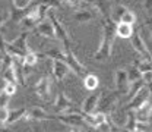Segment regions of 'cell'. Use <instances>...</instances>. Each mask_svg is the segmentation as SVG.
I'll list each match as a JSON object with an SVG mask.
<instances>
[{
  "mask_svg": "<svg viewBox=\"0 0 152 132\" xmlns=\"http://www.w3.org/2000/svg\"><path fill=\"white\" fill-rule=\"evenodd\" d=\"M101 28H102V38L92 57L96 62H105L111 57L115 40V22L111 19V16L101 19Z\"/></svg>",
  "mask_w": 152,
  "mask_h": 132,
  "instance_id": "6da1fadb",
  "label": "cell"
},
{
  "mask_svg": "<svg viewBox=\"0 0 152 132\" xmlns=\"http://www.w3.org/2000/svg\"><path fill=\"white\" fill-rule=\"evenodd\" d=\"M120 101V93L118 91H110V90H104L99 98H98V104H96V109L95 112H99V113H105L108 114L114 107L118 104Z\"/></svg>",
  "mask_w": 152,
  "mask_h": 132,
  "instance_id": "7a4b0ae2",
  "label": "cell"
},
{
  "mask_svg": "<svg viewBox=\"0 0 152 132\" xmlns=\"http://www.w3.org/2000/svg\"><path fill=\"white\" fill-rule=\"evenodd\" d=\"M47 19L51 22V25H53V28H54V34H56L57 40H60V41L63 43L64 47L72 46V41H70V37H69V32H67V29L63 27L61 21L57 18V15L54 13V9H53V7L48 9V12H47Z\"/></svg>",
  "mask_w": 152,
  "mask_h": 132,
  "instance_id": "3957f363",
  "label": "cell"
},
{
  "mask_svg": "<svg viewBox=\"0 0 152 132\" xmlns=\"http://www.w3.org/2000/svg\"><path fill=\"white\" fill-rule=\"evenodd\" d=\"M63 52H64V59H63V62L69 66V69L75 74L76 76H79V78H83V76L88 74V71H86V68L77 60V57L73 55V52H72V46H67V47H64L63 49Z\"/></svg>",
  "mask_w": 152,
  "mask_h": 132,
  "instance_id": "277c9868",
  "label": "cell"
},
{
  "mask_svg": "<svg viewBox=\"0 0 152 132\" xmlns=\"http://www.w3.org/2000/svg\"><path fill=\"white\" fill-rule=\"evenodd\" d=\"M54 119L70 126V128H83L86 126L85 119H83V113H61V114H54Z\"/></svg>",
  "mask_w": 152,
  "mask_h": 132,
  "instance_id": "5b68a950",
  "label": "cell"
},
{
  "mask_svg": "<svg viewBox=\"0 0 152 132\" xmlns=\"http://www.w3.org/2000/svg\"><path fill=\"white\" fill-rule=\"evenodd\" d=\"M130 43H132V47L133 50L136 52V53H139L140 56L143 57V59H148V60H151L152 57V52L146 47V43L143 41V38L140 35V32L139 31H133L132 37H130Z\"/></svg>",
  "mask_w": 152,
  "mask_h": 132,
  "instance_id": "8992f818",
  "label": "cell"
},
{
  "mask_svg": "<svg viewBox=\"0 0 152 132\" xmlns=\"http://www.w3.org/2000/svg\"><path fill=\"white\" fill-rule=\"evenodd\" d=\"M34 91L42 101H50L51 100V82L48 76H42L34 87Z\"/></svg>",
  "mask_w": 152,
  "mask_h": 132,
  "instance_id": "52a82bcc",
  "label": "cell"
},
{
  "mask_svg": "<svg viewBox=\"0 0 152 132\" xmlns=\"http://www.w3.org/2000/svg\"><path fill=\"white\" fill-rule=\"evenodd\" d=\"M54 112L56 114L61 113H79L77 110H73V103L64 95V93H58L54 103Z\"/></svg>",
  "mask_w": 152,
  "mask_h": 132,
  "instance_id": "ba28073f",
  "label": "cell"
},
{
  "mask_svg": "<svg viewBox=\"0 0 152 132\" xmlns=\"http://www.w3.org/2000/svg\"><path fill=\"white\" fill-rule=\"evenodd\" d=\"M69 66L63 62V60H58V59H51V75L56 79L57 82L63 81L67 74H69Z\"/></svg>",
  "mask_w": 152,
  "mask_h": 132,
  "instance_id": "9c48e42d",
  "label": "cell"
},
{
  "mask_svg": "<svg viewBox=\"0 0 152 132\" xmlns=\"http://www.w3.org/2000/svg\"><path fill=\"white\" fill-rule=\"evenodd\" d=\"M133 112H134V116H136L137 122H149L152 116V95H149V98L142 106L134 109Z\"/></svg>",
  "mask_w": 152,
  "mask_h": 132,
  "instance_id": "30bf717a",
  "label": "cell"
},
{
  "mask_svg": "<svg viewBox=\"0 0 152 132\" xmlns=\"http://www.w3.org/2000/svg\"><path fill=\"white\" fill-rule=\"evenodd\" d=\"M149 95L151 94H149V91H148V88H146V85H145L137 94H134L132 98L129 100V103L124 106V110L127 112V110H134V109H137L139 106H142V104L149 98Z\"/></svg>",
  "mask_w": 152,
  "mask_h": 132,
  "instance_id": "8fae6325",
  "label": "cell"
},
{
  "mask_svg": "<svg viewBox=\"0 0 152 132\" xmlns=\"http://www.w3.org/2000/svg\"><path fill=\"white\" fill-rule=\"evenodd\" d=\"M114 81H115V91H118L120 94H127V90H129L130 82H129L126 69H117L115 71V76H114Z\"/></svg>",
  "mask_w": 152,
  "mask_h": 132,
  "instance_id": "7c38bea8",
  "label": "cell"
},
{
  "mask_svg": "<svg viewBox=\"0 0 152 132\" xmlns=\"http://www.w3.org/2000/svg\"><path fill=\"white\" fill-rule=\"evenodd\" d=\"M31 32H35V34L41 35V37L50 38V40H57L56 34H54V28H53V25H51V22H50L48 19L41 21Z\"/></svg>",
  "mask_w": 152,
  "mask_h": 132,
  "instance_id": "4fadbf2b",
  "label": "cell"
},
{
  "mask_svg": "<svg viewBox=\"0 0 152 132\" xmlns=\"http://www.w3.org/2000/svg\"><path fill=\"white\" fill-rule=\"evenodd\" d=\"M25 120H51L54 119V114L47 113L41 107H32L31 110H26V114L23 116Z\"/></svg>",
  "mask_w": 152,
  "mask_h": 132,
  "instance_id": "5bb4252c",
  "label": "cell"
},
{
  "mask_svg": "<svg viewBox=\"0 0 152 132\" xmlns=\"http://www.w3.org/2000/svg\"><path fill=\"white\" fill-rule=\"evenodd\" d=\"M83 119L86 126L89 128H96L99 123L107 120V114L105 113H99V112H94V113H83Z\"/></svg>",
  "mask_w": 152,
  "mask_h": 132,
  "instance_id": "9a60e30c",
  "label": "cell"
},
{
  "mask_svg": "<svg viewBox=\"0 0 152 132\" xmlns=\"http://www.w3.org/2000/svg\"><path fill=\"white\" fill-rule=\"evenodd\" d=\"M95 18V12L92 9H77L75 13H73V16L72 19L75 21L76 24H86V22H89V21H92Z\"/></svg>",
  "mask_w": 152,
  "mask_h": 132,
  "instance_id": "2e32d148",
  "label": "cell"
},
{
  "mask_svg": "<svg viewBox=\"0 0 152 132\" xmlns=\"http://www.w3.org/2000/svg\"><path fill=\"white\" fill-rule=\"evenodd\" d=\"M29 35H31V31H23V32H20L18 37L13 40V41H10V43L26 55V53L31 50V49H29V46H28V37H29Z\"/></svg>",
  "mask_w": 152,
  "mask_h": 132,
  "instance_id": "e0dca14e",
  "label": "cell"
},
{
  "mask_svg": "<svg viewBox=\"0 0 152 132\" xmlns=\"http://www.w3.org/2000/svg\"><path fill=\"white\" fill-rule=\"evenodd\" d=\"M98 98H99V94L88 95V97L83 100V103H82L80 112H82V113H94L95 109H96V104H98Z\"/></svg>",
  "mask_w": 152,
  "mask_h": 132,
  "instance_id": "ac0fdd59",
  "label": "cell"
},
{
  "mask_svg": "<svg viewBox=\"0 0 152 132\" xmlns=\"http://www.w3.org/2000/svg\"><path fill=\"white\" fill-rule=\"evenodd\" d=\"M31 7H32V3H31L28 7H25V9H19V7H16V6L12 3V4H10V10H9V21H10V22H19L20 19L31 10Z\"/></svg>",
  "mask_w": 152,
  "mask_h": 132,
  "instance_id": "d6986e66",
  "label": "cell"
},
{
  "mask_svg": "<svg viewBox=\"0 0 152 132\" xmlns=\"http://www.w3.org/2000/svg\"><path fill=\"white\" fill-rule=\"evenodd\" d=\"M133 25L129 24H123V22H117L115 24V37L120 38H130L133 34Z\"/></svg>",
  "mask_w": 152,
  "mask_h": 132,
  "instance_id": "ffe728a7",
  "label": "cell"
},
{
  "mask_svg": "<svg viewBox=\"0 0 152 132\" xmlns=\"http://www.w3.org/2000/svg\"><path fill=\"white\" fill-rule=\"evenodd\" d=\"M94 7L98 12H101V16H102V18L110 16V15H111V9H113L110 0H96L94 3Z\"/></svg>",
  "mask_w": 152,
  "mask_h": 132,
  "instance_id": "44dd1931",
  "label": "cell"
},
{
  "mask_svg": "<svg viewBox=\"0 0 152 132\" xmlns=\"http://www.w3.org/2000/svg\"><path fill=\"white\" fill-rule=\"evenodd\" d=\"M82 79H83V87L88 91H95L99 87V78L95 74H86Z\"/></svg>",
  "mask_w": 152,
  "mask_h": 132,
  "instance_id": "7402d4cb",
  "label": "cell"
},
{
  "mask_svg": "<svg viewBox=\"0 0 152 132\" xmlns=\"http://www.w3.org/2000/svg\"><path fill=\"white\" fill-rule=\"evenodd\" d=\"M25 114H26V109H25V107H19V109H15V110H9L6 125H13V123H16L18 120L23 119Z\"/></svg>",
  "mask_w": 152,
  "mask_h": 132,
  "instance_id": "603a6c76",
  "label": "cell"
},
{
  "mask_svg": "<svg viewBox=\"0 0 152 132\" xmlns=\"http://www.w3.org/2000/svg\"><path fill=\"white\" fill-rule=\"evenodd\" d=\"M145 87V82L142 81V78L140 79H137V81H134V82H130V85H129V90H127V94H126V97L130 100L134 94H137L142 88Z\"/></svg>",
  "mask_w": 152,
  "mask_h": 132,
  "instance_id": "cb8c5ba5",
  "label": "cell"
},
{
  "mask_svg": "<svg viewBox=\"0 0 152 132\" xmlns=\"http://www.w3.org/2000/svg\"><path fill=\"white\" fill-rule=\"evenodd\" d=\"M136 116H134V112L133 110H127V114H126V122L123 125V128H126L127 131L132 132L134 128H136Z\"/></svg>",
  "mask_w": 152,
  "mask_h": 132,
  "instance_id": "d4e9b609",
  "label": "cell"
},
{
  "mask_svg": "<svg viewBox=\"0 0 152 132\" xmlns=\"http://www.w3.org/2000/svg\"><path fill=\"white\" fill-rule=\"evenodd\" d=\"M127 10V7L126 6H123V4H117V6H114L113 9H111V19H113L114 22L117 24V22H120V19L123 16V13Z\"/></svg>",
  "mask_w": 152,
  "mask_h": 132,
  "instance_id": "484cf974",
  "label": "cell"
},
{
  "mask_svg": "<svg viewBox=\"0 0 152 132\" xmlns=\"http://www.w3.org/2000/svg\"><path fill=\"white\" fill-rule=\"evenodd\" d=\"M126 72H127V78H129V82H134L137 79L142 78V74L140 71L134 66V65H130L129 68H126Z\"/></svg>",
  "mask_w": 152,
  "mask_h": 132,
  "instance_id": "4316f807",
  "label": "cell"
},
{
  "mask_svg": "<svg viewBox=\"0 0 152 132\" xmlns=\"http://www.w3.org/2000/svg\"><path fill=\"white\" fill-rule=\"evenodd\" d=\"M38 53H35V52H32V50H29L26 55H25V57H23V65H26V66H29V68H32V66H35L38 62Z\"/></svg>",
  "mask_w": 152,
  "mask_h": 132,
  "instance_id": "83f0119b",
  "label": "cell"
},
{
  "mask_svg": "<svg viewBox=\"0 0 152 132\" xmlns=\"http://www.w3.org/2000/svg\"><path fill=\"white\" fill-rule=\"evenodd\" d=\"M134 66L140 71V74L146 72V71H152V60H148V59H143L140 62H136Z\"/></svg>",
  "mask_w": 152,
  "mask_h": 132,
  "instance_id": "f1b7e54d",
  "label": "cell"
},
{
  "mask_svg": "<svg viewBox=\"0 0 152 132\" xmlns=\"http://www.w3.org/2000/svg\"><path fill=\"white\" fill-rule=\"evenodd\" d=\"M120 22H123V24H129V25H133V24H136V15H134V12L132 10H126L124 13H123V16L120 19Z\"/></svg>",
  "mask_w": 152,
  "mask_h": 132,
  "instance_id": "f546056e",
  "label": "cell"
},
{
  "mask_svg": "<svg viewBox=\"0 0 152 132\" xmlns=\"http://www.w3.org/2000/svg\"><path fill=\"white\" fill-rule=\"evenodd\" d=\"M4 94L7 95H12L16 94V91H18V85H16V82H7L6 81V84H4V87H3V90H1Z\"/></svg>",
  "mask_w": 152,
  "mask_h": 132,
  "instance_id": "4dcf8cb0",
  "label": "cell"
},
{
  "mask_svg": "<svg viewBox=\"0 0 152 132\" xmlns=\"http://www.w3.org/2000/svg\"><path fill=\"white\" fill-rule=\"evenodd\" d=\"M111 123H113V122L107 117V120H105V122L99 123L96 128H92V129H94L95 132H110L111 131Z\"/></svg>",
  "mask_w": 152,
  "mask_h": 132,
  "instance_id": "1f68e13d",
  "label": "cell"
},
{
  "mask_svg": "<svg viewBox=\"0 0 152 132\" xmlns=\"http://www.w3.org/2000/svg\"><path fill=\"white\" fill-rule=\"evenodd\" d=\"M39 3H44V4L53 7V9H58V7L63 6L64 0H39Z\"/></svg>",
  "mask_w": 152,
  "mask_h": 132,
  "instance_id": "d6a6232c",
  "label": "cell"
},
{
  "mask_svg": "<svg viewBox=\"0 0 152 132\" xmlns=\"http://www.w3.org/2000/svg\"><path fill=\"white\" fill-rule=\"evenodd\" d=\"M32 1H34V0H12V3H13L16 7H19V9H25V7H28Z\"/></svg>",
  "mask_w": 152,
  "mask_h": 132,
  "instance_id": "836d02e7",
  "label": "cell"
},
{
  "mask_svg": "<svg viewBox=\"0 0 152 132\" xmlns=\"http://www.w3.org/2000/svg\"><path fill=\"white\" fill-rule=\"evenodd\" d=\"M9 100H10V95H7V94H4L3 91H0V107H7Z\"/></svg>",
  "mask_w": 152,
  "mask_h": 132,
  "instance_id": "e575fe53",
  "label": "cell"
},
{
  "mask_svg": "<svg viewBox=\"0 0 152 132\" xmlns=\"http://www.w3.org/2000/svg\"><path fill=\"white\" fill-rule=\"evenodd\" d=\"M7 114H9V110H7V107H0V123H4V125H6V120H7Z\"/></svg>",
  "mask_w": 152,
  "mask_h": 132,
  "instance_id": "d590c367",
  "label": "cell"
},
{
  "mask_svg": "<svg viewBox=\"0 0 152 132\" xmlns=\"http://www.w3.org/2000/svg\"><path fill=\"white\" fill-rule=\"evenodd\" d=\"M142 81L145 82V85H146L148 82H151L152 81V71H146V72H143V74H142Z\"/></svg>",
  "mask_w": 152,
  "mask_h": 132,
  "instance_id": "8d00e7d4",
  "label": "cell"
},
{
  "mask_svg": "<svg viewBox=\"0 0 152 132\" xmlns=\"http://www.w3.org/2000/svg\"><path fill=\"white\" fill-rule=\"evenodd\" d=\"M143 7L149 15H152V0H143Z\"/></svg>",
  "mask_w": 152,
  "mask_h": 132,
  "instance_id": "74e56055",
  "label": "cell"
},
{
  "mask_svg": "<svg viewBox=\"0 0 152 132\" xmlns=\"http://www.w3.org/2000/svg\"><path fill=\"white\" fill-rule=\"evenodd\" d=\"M9 19V12H0V27H3V24Z\"/></svg>",
  "mask_w": 152,
  "mask_h": 132,
  "instance_id": "f35d334b",
  "label": "cell"
},
{
  "mask_svg": "<svg viewBox=\"0 0 152 132\" xmlns=\"http://www.w3.org/2000/svg\"><path fill=\"white\" fill-rule=\"evenodd\" d=\"M145 25H146V28L151 31V34H152V16H148V18L145 19Z\"/></svg>",
  "mask_w": 152,
  "mask_h": 132,
  "instance_id": "ab89813d",
  "label": "cell"
},
{
  "mask_svg": "<svg viewBox=\"0 0 152 132\" xmlns=\"http://www.w3.org/2000/svg\"><path fill=\"white\" fill-rule=\"evenodd\" d=\"M4 84H6V81H4V79H3V78L0 76V91L3 90V87H4Z\"/></svg>",
  "mask_w": 152,
  "mask_h": 132,
  "instance_id": "60d3db41",
  "label": "cell"
},
{
  "mask_svg": "<svg viewBox=\"0 0 152 132\" xmlns=\"http://www.w3.org/2000/svg\"><path fill=\"white\" fill-rule=\"evenodd\" d=\"M146 88H148V91H149V94L152 95V81H151V82H148V84H146Z\"/></svg>",
  "mask_w": 152,
  "mask_h": 132,
  "instance_id": "b9f144b4",
  "label": "cell"
},
{
  "mask_svg": "<svg viewBox=\"0 0 152 132\" xmlns=\"http://www.w3.org/2000/svg\"><path fill=\"white\" fill-rule=\"evenodd\" d=\"M83 1H85L86 4H91V6H94V3L96 1V0H83Z\"/></svg>",
  "mask_w": 152,
  "mask_h": 132,
  "instance_id": "7bdbcfd3",
  "label": "cell"
},
{
  "mask_svg": "<svg viewBox=\"0 0 152 132\" xmlns=\"http://www.w3.org/2000/svg\"><path fill=\"white\" fill-rule=\"evenodd\" d=\"M117 132H130V131H127L126 128H123V126H120V128H118V131H117Z\"/></svg>",
  "mask_w": 152,
  "mask_h": 132,
  "instance_id": "ee69618b",
  "label": "cell"
},
{
  "mask_svg": "<svg viewBox=\"0 0 152 132\" xmlns=\"http://www.w3.org/2000/svg\"><path fill=\"white\" fill-rule=\"evenodd\" d=\"M69 132H80V128H72Z\"/></svg>",
  "mask_w": 152,
  "mask_h": 132,
  "instance_id": "f6af8a7d",
  "label": "cell"
},
{
  "mask_svg": "<svg viewBox=\"0 0 152 132\" xmlns=\"http://www.w3.org/2000/svg\"><path fill=\"white\" fill-rule=\"evenodd\" d=\"M132 132H145V131H142V129H139V128H134Z\"/></svg>",
  "mask_w": 152,
  "mask_h": 132,
  "instance_id": "bcb514c9",
  "label": "cell"
},
{
  "mask_svg": "<svg viewBox=\"0 0 152 132\" xmlns=\"http://www.w3.org/2000/svg\"><path fill=\"white\" fill-rule=\"evenodd\" d=\"M34 132H41V131H39V129H38V128H35V131H34Z\"/></svg>",
  "mask_w": 152,
  "mask_h": 132,
  "instance_id": "7dc6e473",
  "label": "cell"
}]
</instances>
